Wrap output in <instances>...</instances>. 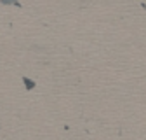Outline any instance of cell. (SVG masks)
I'll return each instance as SVG.
<instances>
[{
	"label": "cell",
	"mask_w": 146,
	"mask_h": 140,
	"mask_svg": "<svg viewBox=\"0 0 146 140\" xmlns=\"http://www.w3.org/2000/svg\"><path fill=\"white\" fill-rule=\"evenodd\" d=\"M0 4H4V5H16V7H21V2H19V0H0Z\"/></svg>",
	"instance_id": "1"
},
{
	"label": "cell",
	"mask_w": 146,
	"mask_h": 140,
	"mask_svg": "<svg viewBox=\"0 0 146 140\" xmlns=\"http://www.w3.org/2000/svg\"><path fill=\"white\" fill-rule=\"evenodd\" d=\"M23 82L26 84V88H28V90H33V88H35V82H33V81H30L28 77H23Z\"/></svg>",
	"instance_id": "2"
}]
</instances>
